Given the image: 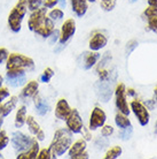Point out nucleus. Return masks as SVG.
<instances>
[{
  "instance_id": "412c9836",
  "label": "nucleus",
  "mask_w": 157,
  "mask_h": 159,
  "mask_svg": "<svg viewBox=\"0 0 157 159\" xmlns=\"http://www.w3.org/2000/svg\"><path fill=\"white\" fill-rule=\"evenodd\" d=\"M17 100H19V98L15 97V96H13L7 103H5L2 105V116H7L12 113L13 110L15 108L16 104H17Z\"/></svg>"
},
{
  "instance_id": "2f4dec72",
  "label": "nucleus",
  "mask_w": 157,
  "mask_h": 159,
  "mask_svg": "<svg viewBox=\"0 0 157 159\" xmlns=\"http://www.w3.org/2000/svg\"><path fill=\"white\" fill-rule=\"evenodd\" d=\"M114 134V127L110 125H103L102 129H101V135L103 137H109Z\"/></svg>"
},
{
  "instance_id": "7ed1b4c3",
  "label": "nucleus",
  "mask_w": 157,
  "mask_h": 159,
  "mask_svg": "<svg viewBox=\"0 0 157 159\" xmlns=\"http://www.w3.org/2000/svg\"><path fill=\"white\" fill-rule=\"evenodd\" d=\"M28 12L27 0H19L8 15V27L13 32H19L22 27V21Z\"/></svg>"
},
{
  "instance_id": "c85d7f7f",
  "label": "nucleus",
  "mask_w": 157,
  "mask_h": 159,
  "mask_svg": "<svg viewBox=\"0 0 157 159\" xmlns=\"http://www.w3.org/2000/svg\"><path fill=\"white\" fill-rule=\"evenodd\" d=\"M100 6L102 9L109 12V11H112L116 6V0H107V1H101L100 2Z\"/></svg>"
},
{
  "instance_id": "864d4df0",
  "label": "nucleus",
  "mask_w": 157,
  "mask_h": 159,
  "mask_svg": "<svg viewBox=\"0 0 157 159\" xmlns=\"http://www.w3.org/2000/svg\"><path fill=\"white\" fill-rule=\"evenodd\" d=\"M134 1H135V0H131V2H134Z\"/></svg>"
},
{
  "instance_id": "e433bc0d",
  "label": "nucleus",
  "mask_w": 157,
  "mask_h": 159,
  "mask_svg": "<svg viewBox=\"0 0 157 159\" xmlns=\"http://www.w3.org/2000/svg\"><path fill=\"white\" fill-rule=\"evenodd\" d=\"M60 2V0H43L44 7L46 8H53Z\"/></svg>"
},
{
  "instance_id": "c03bdc74",
  "label": "nucleus",
  "mask_w": 157,
  "mask_h": 159,
  "mask_svg": "<svg viewBox=\"0 0 157 159\" xmlns=\"http://www.w3.org/2000/svg\"><path fill=\"white\" fill-rule=\"evenodd\" d=\"M126 93H129V95H130V96H134V93H135V92H134V89H132V88H130L129 90H126Z\"/></svg>"
},
{
  "instance_id": "473e14b6",
  "label": "nucleus",
  "mask_w": 157,
  "mask_h": 159,
  "mask_svg": "<svg viewBox=\"0 0 157 159\" xmlns=\"http://www.w3.org/2000/svg\"><path fill=\"white\" fill-rule=\"evenodd\" d=\"M131 135H132V126H131V127H127V128H124V129H122L121 133H119V137H121L122 139H124V141L130 139Z\"/></svg>"
},
{
  "instance_id": "a19ab883",
  "label": "nucleus",
  "mask_w": 157,
  "mask_h": 159,
  "mask_svg": "<svg viewBox=\"0 0 157 159\" xmlns=\"http://www.w3.org/2000/svg\"><path fill=\"white\" fill-rule=\"evenodd\" d=\"M82 131H83V133H84V135H85V139H86V141H90V139H92V135H91V134H90V131L86 130V129H85V128H84V127H83Z\"/></svg>"
},
{
  "instance_id": "393cba45",
  "label": "nucleus",
  "mask_w": 157,
  "mask_h": 159,
  "mask_svg": "<svg viewBox=\"0 0 157 159\" xmlns=\"http://www.w3.org/2000/svg\"><path fill=\"white\" fill-rule=\"evenodd\" d=\"M64 15V13H63L62 9H60V8H54V9H52L49 14H48V17H51L53 21H59L61 20Z\"/></svg>"
},
{
  "instance_id": "20e7f679",
  "label": "nucleus",
  "mask_w": 157,
  "mask_h": 159,
  "mask_svg": "<svg viewBox=\"0 0 157 159\" xmlns=\"http://www.w3.org/2000/svg\"><path fill=\"white\" fill-rule=\"evenodd\" d=\"M115 97H116V106L118 111L122 112L123 114L129 116L131 112V108L129 107V104L126 100V87L124 83H119L116 87L115 90Z\"/></svg>"
},
{
  "instance_id": "f257e3e1",
  "label": "nucleus",
  "mask_w": 157,
  "mask_h": 159,
  "mask_svg": "<svg viewBox=\"0 0 157 159\" xmlns=\"http://www.w3.org/2000/svg\"><path fill=\"white\" fill-rule=\"evenodd\" d=\"M35 62L31 58L20 53H12L6 60V69H7V79H14L19 76L25 75V72L32 69Z\"/></svg>"
},
{
  "instance_id": "9b49d317",
  "label": "nucleus",
  "mask_w": 157,
  "mask_h": 159,
  "mask_svg": "<svg viewBox=\"0 0 157 159\" xmlns=\"http://www.w3.org/2000/svg\"><path fill=\"white\" fill-rule=\"evenodd\" d=\"M54 21L52 20L51 17H45L44 21L41 23L37 27V29L35 30V32L37 35H39V36L44 37V38H47V37H51V35L53 34L54 31Z\"/></svg>"
},
{
  "instance_id": "423d86ee",
  "label": "nucleus",
  "mask_w": 157,
  "mask_h": 159,
  "mask_svg": "<svg viewBox=\"0 0 157 159\" xmlns=\"http://www.w3.org/2000/svg\"><path fill=\"white\" fill-rule=\"evenodd\" d=\"M33 139H31L30 136L25 135L21 131H15L12 136V144L14 149L20 152L28 151L29 148L31 147V143Z\"/></svg>"
},
{
  "instance_id": "1a4fd4ad",
  "label": "nucleus",
  "mask_w": 157,
  "mask_h": 159,
  "mask_svg": "<svg viewBox=\"0 0 157 159\" xmlns=\"http://www.w3.org/2000/svg\"><path fill=\"white\" fill-rule=\"evenodd\" d=\"M75 32H76L75 20L74 19H68V20H66L64 23L62 24L61 32H60V37H59L60 43L61 44L67 43L68 40L75 35Z\"/></svg>"
},
{
  "instance_id": "dca6fc26",
  "label": "nucleus",
  "mask_w": 157,
  "mask_h": 159,
  "mask_svg": "<svg viewBox=\"0 0 157 159\" xmlns=\"http://www.w3.org/2000/svg\"><path fill=\"white\" fill-rule=\"evenodd\" d=\"M84 58V68L85 69H90L96 64V61L100 59V54L98 51H92V52H85L83 54Z\"/></svg>"
},
{
  "instance_id": "49530a36",
  "label": "nucleus",
  "mask_w": 157,
  "mask_h": 159,
  "mask_svg": "<svg viewBox=\"0 0 157 159\" xmlns=\"http://www.w3.org/2000/svg\"><path fill=\"white\" fill-rule=\"evenodd\" d=\"M154 93H155V102H157V87L155 88V90H154Z\"/></svg>"
},
{
  "instance_id": "4468645a",
  "label": "nucleus",
  "mask_w": 157,
  "mask_h": 159,
  "mask_svg": "<svg viewBox=\"0 0 157 159\" xmlns=\"http://www.w3.org/2000/svg\"><path fill=\"white\" fill-rule=\"evenodd\" d=\"M85 150H86V139H77L75 143L71 144L69 150H68V152H69V158L77 159V157L80 153H83Z\"/></svg>"
},
{
  "instance_id": "5701e85b",
  "label": "nucleus",
  "mask_w": 157,
  "mask_h": 159,
  "mask_svg": "<svg viewBox=\"0 0 157 159\" xmlns=\"http://www.w3.org/2000/svg\"><path fill=\"white\" fill-rule=\"evenodd\" d=\"M38 152H39V143H38V139H33V141H32V143H31V147L29 148V150L27 151L28 159H37Z\"/></svg>"
},
{
  "instance_id": "ea45409f",
  "label": "nucleus",
  "mask_w": 157,
  "mask_h": 159,
  "mask_svg": "<svg viewBox=\"0 0 157 159\" xmlns=\"http://www.w3.org/2000/svg\"><path fill=\"white\" fill-rule=\"evenodd\" d=\"M36 137H37L38 141H44V139H45V133H44L43 129H40V130L36 134Z\"/></svg>"
},
{
  "instance_id": "ddd939ff",
  "label": "nucleus",
  "mask_w": 157,
  "mask_h": 159,
  "mask_svg": "<svg viewBox=\"0 0 157 159\" xmlns=\"http://www.w3.org/2000/svg\"><path fill=\"white\" fill-rule=\"evenodd\" d=\"M107 43H108L107 37L103 34H101V32H96L90 39L88 46H90L91 51H99V50L104 48L107 45Z\"/></svg>"
},
{
  "instance_id": "f8f14e48",
  "label": "nucleus",
  "mask_w": 157,
  "mask_h": 159,
  "mask_svg": "<svg viewBox=\"0 0 157 159\" xmlns=\"http://www.w3.org/2000/svg\"><path fill=\"white\" fill-rule=\"evenodd\" d=\"M71 112V107L69 106V104L66 99H59V102L56 103L55 106V116L60 120H67Z\"/></svg>"
},
{
  "instance_id": "c756f323",
  "label": "nucleus",
  "mask_w": 157,
  "mask_h": 159,
  "mask_svg": "<svg viewBox=\"0 0 157 159\" xmlns=\"http://www.w3.org/2000/svg\"><path fill=\"white\" fill-rule=\"evenodd\" d=\"M25 82V75L19 76V77H14V79H8V83L13 85V87H20Z\"/></svg>"
},
{
  "instance_id": "cd10ccee",
  "label": "nucleus",
  "mask_w": 157,
  "mask_h": 159,
  "mask_svg": "<svg viewBox=\"0 0 157 159\" xmlns=\"http://www.w3.org/2000/svg\"><path fill=\"white\" fill-rule=\"evenodd\" d=\"M53 76H54V72H53V69L48 67L44 70L43 75L40 76V80H41L43 82H45V83H47V82L51 81V79L53 77Z\"/></svg>"
},
{
  "instance_id": "7c9ffc66",
  "label": "nucleus",
  "mask_w": 157,
  "mask_h": 159,
  "mask_svg": "<svg viewBox=\"0 0 157 159\" xmlns=\"http://www.w3.org/2000/svg\"><path fill=\"white\" fill-rule=\"evenodd\" d=\"M28 1V9L30 11H36L43 4V0H27Z\"/></svg>"
},
{
  "instance_id": "58836bf2",
  "label": "nucleus",
  "mask_w": 157,
  "mask_h": 159,
  "mask_svg": "<svg viewBox=\"0 0 157 159\" xmlns=\"http://www.w3.org/2000/svg\"><path fill=\"white\" fill-rule=\"evenodd\" d=\"M9 56V53H8L7 48H0V64H2L4 61H6Z\"/></svg>"
},
{
  "instance_id": "f3484780",
  "label": "nucleus",
  "mask_w": 157,
  "mask_h": 159,
  "mask_svg": "<svg viewBox=\"0 0 157 159\" xmlns=\"http://www.w3.org/2000/svg\"><path fill=\"white\" fill-rule=\"evenodd\" d=\"M38 88H39V83L37 81H30L25 84V87L22 90V97L24 98H31L35 97L38 93Z\"/></svg>"
},
{
  "instance_id": "b1692460",
  "label": "nucleus",
  "mask_w": 157,
  "mask_h": 159,
  "mask_svg": "<svg viewBox=\"0 0 157 159\" xmlns=\"http://www.w3.org/2000/svg\"><path fill=\"white\" fill-rule=\"evenodd\" d=\"M122 152H123L122 148L117 145V147H114V148H111L110 150H108L106 156H104V158L106 159H116L122 155Z\"/></svg>"
},
{
  "instance_id": "6e6552de",
  "label": "nucleus",
  "mask_w": 157,
  "mask_h": 159,
  "mask_svg": "<svg viewBox=\"0 0 157 159\" xmlns=\"http://www.w3.org/2000/svg\"><path fill=\"white\" fill-rule=\"evenodd\" d=\"M106 120H107V116L104 111H103L102 108L100 107H95L92 113H91V116H90V130H95V129H98V128L102 127L103 125L106 123Z\"/></svg>"
},
{
  "instance_id": "2eb2a0df",
  "label": "nucleus",
  "mask_w": 157,
  "mask_h": 159,
  "mask_svg": "<svg viewBox=\"0 0 157 159\" xmlns=\"http://www.w3.org/2000/svg\"><path fill=\"white\" fill-rule=\"evenodd\" d=\"M71 1V8L72 12L75 13L76 15L82 17L86 14L88 5H87V0H70Z\"/></svg>"
},
{
  "instance_id": "a211bd4d",
  "label": "nucleus",
  "mask_w": 157,
  "mask_h": 159,
  "mask_svg": "<svg viewBox=\"0 0 157 159\" xmlns=\"http://www.w3.org/2000/svg\"><path fill=\"white\" fill-rule=\"evenodd\" d=\"M27 121V107L22 105L21 107H19V110L16 111L15 116V127L21 128Z\"/></svg>"
},
{
  "instance_id": "79ce46f5",
  "label": "nucleus",
  "mask_w": 157,
  "mask_h": 159,
  "mask_svg": "<svg viewBox=\"0 0 157 159\" xmlns=\"http://www.w3.org/2000/svg\"><path fill=\"white\" fill-rule=\"evenodd\" d=\"M87 159V158H90V156H88V153H87L86 151H84L83 152V153H80V155L78 156V157H77V159Z\"/></svg>"
},
{
  "instance_id": "c9c22d12",
  "label": "nucleus",
  "mask_w": 157,
  "mask_h": 159,
  "mask_svg": "<svg viewBox=\"0 0 157 159\" xmlns=\"http://www.w3.org/2000/svg\"><path fill=\"white\" fill-rule=\"evenodd\" d=\"M148 27H149L150 30H153L154 32L157 34V16L148 20Z\"/></svg>"
},
{
  "instance_id": "bb28decb",
  "label": "nucleus",
  "mask_w": 157,
  "mask_h": 159,
  "mask_svg": "<svg viewBox=\"0 0 157 159\" xmlns=\"http://www.w3.org/2000/svg\"><path fill=\"white\" fill-rule=\"evenodd\" d=\"M143 15L147 17V20H149L151 17L157 16V6H148V8H146Z\"/></svg>"
},
{
  "instance_id": "8fccbe9b",
  "label": "nucleus",
  "mask_w": 157,
  "mask_h": 159,
  "mask_svg": "<svg viewBox=\"0 0 157 159\" xmlns=\"http://www.w3.org/2000/svg\"><path fill=\"white\" fill-rule=\"evenodd\" d=\"M155 134H157V121L155 123Z\"/></svg>"
},
{
  "instance_id": "0eeeda50",
  "label": "nucleus",
  "mask_w": 157,
  "mask_h": 159,
  "mask_svg": "<svg viewBox=\"0 0 157 159\" xmlns=\"http://www.w3.org/2000/svg\"><path fill=\"white\" fill-rule=\"evenodd\" d=\"M66 122H67V128L72 134L82 133L84 123H83V119L82 116H80V114H79V112L76 108H71L70 114L67 118Z\"/></svg>"
},
{
  "instance_id": "09e8293b",
  "label": "nucleus",
  "mask_w": 157,
  "mask_h": 159,
  "mask_svg": "<svg viewBox=\"0 0 157 159\" xmlns=\"http://www.w3.org/2000/svg\"><path fill=\"white\" fill-rule=\"evenodd\" d=\"M0 116H2V105L0 104Z\"/></svg>"
},
{
  "instance_id": "4be33fe9",
  "label": "nucleus",
  "mask_w": 157,
  "mask_h": 159,
  "mask_svg": "<svg viewBox=\"0 0 157 159\" xmlns=\"http://www.w3.org/2000/svg\"><path fill=\"white\" fill-rule=\"evenodd\" d=\"M25 123L28 125V128H29L30 133H31V134H33V135H36V134H37V133L41 129V128H40V126H39V123L36 121L35 118H33L32 116H28Z\"/></svg>"
},
{
  "instance_id": "3c124183",
  "label": "nucleus",
  "mask_w": 157,
  "mask_h": 159,
  "mask_svg": "<svg viewBox=\"0 0 157 159\" xmlns=\"http://www.w3.org/2000/svg\"><path fill=\"white\" fill-rule=\"evenodd\" d=\"M60 2H61L62 6H63V5H66V0H60Z\"/></svg>"
},
{
  "instance_id": "5fc2aeb1",
  "label": "nucleus",
  "mask_w": 157,
  "mask_h": 159,
  "mask_svg": "<svg viewBox=\"0 0 157 159\" xmlns=\"http://www.w3.org/2000/svg\"><path fill=\"white\" fill-rule=\"evenodd\" d=\"M101 1H107V0H101Z\"/></svg>"
},
{
  "instance_id": "de8ad7c7",
  "label": "nucleus",
  "mask_w": 157,
  "mask_h": 159,
  "mask_svg": "<svg viewBox=\"0 0 157 159\" xmlns=\"http://www.w3.org/2000/svg\"><path fill=\"white\" fill-rule=\"evenodd\" d=\"M2 83H4V77H2V76L0 75V87L2 85Z\"/></svg>"
},
{
  "instance_id": "4c0bfd02",
  "label": "nucleus",
  "mask_w": 157,
  "mask_h": 159,
  "mask_svg": "<svg viewBox=\"0 0 157 159\" xmlns=\"http://www.w3.org/2000/svg\"><path fill=\"white\" fill-rule=\"evenodd\" d=\"M7 97H9V91L7 88L0 87V104L2 103V100H5Z\"/></svg>"
},
{
  "instance_id": "a878e982",
  "label": "nucleus",
  "mask_w": 157,
  "mask_h": 159,
  "mask_svg": "<svg viewBox=\"0 0 157 159\" xmlns=\"http://www.w3.org/2000/svg\"><path fill=\"white\" fill-rule=\"evenodd\" d=\"M9 143V137L7 136V133L5 130H0V151L4 150Z\"/></svg>"
},
{
  "instance_id": "9d476101",
  "label": "nucleus",
  "mask_w": 157,
  "mask_h": 159,
  "mask_svg": "<svg viewBox=\"0 0 157 159\" xmlns=\"http://www.w3.org/2000/svg\"><path fill=\"white\" fill-rule=\"evenodd\" d=\"M47 16V8L46 7H39L36 11H32L31 15L29 17L28 21V27L31 31H35L37 27L39 25L41 22L44 21V19Z\"/></svg>"
},
{
  "instance_id": "6ab92c4d",
  "label": "nucleus",
  "mask_w": 157,
  "mask_h": 159,
  "mask_svg": "<svg viewBox=\"0 0 157 159\" xmlns=\"http://www.w3.org/2000/svg\"><path fill=\"white\" fill-rule=\"evenodd\" d=\"M35 105L36 108H37V113L40 114V116H45L48 112V108H49V106L46 104V102L38 93L35 96Z\"/></svg>"
},
{
  "instance_id": "aec40b11",
  "label": "nucleus",
  "mask_w": 157,
  "mask_h": 159,
  "mask_svg": "<svg viewBox=\"0 0 157 159\" xmlns=\"http://www.w3.org/2000/svg\"><path fill=\"white\" fill-rule=\"evenodd\" d=\"M115 122L117 125V127H119L121 129L131 127V121L129 119V116L123 114L122 112H118L117 114H116V116H115Z\"/></svg>"
},
{
  "instance_id": "603ef678",
  "label": "nucleus",
  "mask_w": 157,
  "mask_h": 159,
  "mask_svg": "<svg viewBox=\"0 0 157 159\" xmlns=\"http://www.w3.org/2000/svg\"><path fill=\"white\" fill-rule=\"evenodd\" d=\"M0 158H2V155H1V153H0Z\"/></svg>"
},
{
  "instance_id": "39448f33",
  "label": "nucleus",
  "mask_w": 157,
  "mask_h": 159,
  "mask_svg": "<svg viewBox=\"0 0 157 159\" xmlns=\"http://www.w3.org/2000/svg\"><path fill=\"white\" fill-rule=\"evenodd\" d=\"M130 107L132 112L134 113V116H137L138 121L141 126H147L149 123V112H148V107H146L145 105L139 102V100H132L130 104Z\"/></svg>"
},
{
  "instance_id": "f704fd0d",
  "label": "nucleus",
  "mask_w": 157,
  "mask_h": 159,
  "mask_svg": "<svg viewBox=\"0 0 157 159\" xmlns=\"http://www.w3.org/2000/svg\"><path fill=\"white\" fill-rule=\"evenodd\" d=\"M138 45H139V44H138L137 40H130V42L127 43V45H126V54L129 56L134 48H137Z\"/></svg>"
},
{
  "instance_id": "72a5a7b5",
  "label": "nucleus",
  "mask_w": 157,
  "mask_h": 159,
  "mask_svg": "<svg viewBox=\"0 0 157 159\" xmlns=\"http://www.w3.org/2000/svg\"><path fill=\"white\" fill-rule=\"evenodd\" d=\"M51 158V150H49V148H45L43 150H40L38 152V156H37V159H49Z\"/></svg>"
},
{
  "instance_id": "f03ea898",
  "label": "nucleus",
  "mask_w": 157,
  "mask_h": 159,
  "mask_svg": "<svg viewBox=\"0 0 157 159\" xmlns=\"http://www.w3.org/2000/svg\"><path fill=\"white\" fill-rule=\"evenodd\" d=\"M72 133L67 128H60L55 131L54 139L49 145L51 158H57L59 156L64 155L72 144Z\"/></svg>"
},
{
  "instance_id": "a18cd8bd",
  "label": "nucleus",
  "mask_w": 157,
  "mask_h": 159,
  "mask_svg": "<svg viewBox=\"0 0 157 159\" xmlns=\"http://www.w3.org/2000/svg\"><path fill=\"white\" fill-rule=\"evenodd\" d=\"M2 123H4V119H2V116H0V130H1V126H2Z\"/></svg>"
},
{
  "instance_id": "37998d69",
  "label": "nucleus",
  "mask_w": 157,
  "mask_h": 159,
  "mask_svg": "<svg viewBox=\"0 0 157 159\" xmlns=\"http://www.w3.org/2000/svg\"><path fill=\"white\" fill-rule=\"evenodd\" d=\"M149 6H157V0H148Z\"/></svg>"
}]
</instances>
